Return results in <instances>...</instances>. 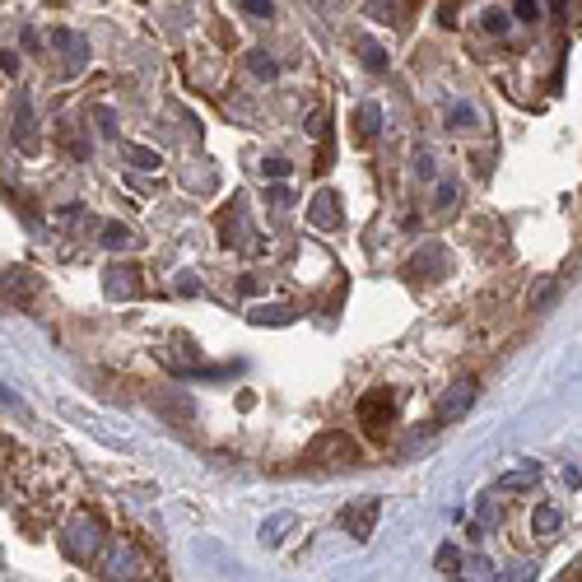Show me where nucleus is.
Instances as JSON below:
<instances>
[{
  "mask_svg": "<svg viewBox=\"0 0 582 582\" xmlns=\"http://www.w3.org/2000/svg\"><path fill=\"white\" fill-rule=\"evenodd\" d=\"M438 24H443V28L457 24V5H443V10H438Z\"/></svg>",
  "mask_w": 582,
  "mask_h": 582,
  "instance_id": "c85d7f7f",
  "label": "nucleus"
},
{
  "mask_svg": "<svg viewBox=\"0 0 582 582\" xmlns=\"http://www.w3.org/2000/svg\"><path fill=\"white\" fill-rule=\"evenodd\" d=\"M410 271L415 275H443L447 271V252L443 247H424V252H415V261H410Z\"/></svg>",
  "mask_w": 582,
  "mask_h": 582,
  "instance_id": "9d476101",
  "label": "nucleus"
},
{
  "mask_svg": "<svg viewBox=\"0 0 582 582\" xmlns=\"http://www.w3.org/2000/svg\"><path fill=\"white\" fill-rule=\"evenodd\" d=\"M485 28L494 33V38H503V33H508V14H503V10H489L485 14Z\"/></svg>",
  "mask_w": 582,
  "mask_h": 582,
  "instance_id": "b1692460",
  "label": "nucleus"
},
{
  "mask_svg": "<svg viewBox=\"0 0 582 582\" xmlns=\"http://www.w3.org/2000/svg\"><path fill=\"white\" fill-rule=\"evenodd\" d=\"M238 5H243L247 14H257V19H266V14H275V5H271V0H238Z\"/></svg>",
  "mask_w": 582,
  "mask_h": 582,
  "instance_id": "a878e982",
  "label": "nucleus"
},
{
  "mask_svg": "<svg viewBox=\"0 0 582 582\" xmlns=\"http://www.w3.org/2000/svg\"><path fill=\"white\" fill-rule=\"evenodd\" d=\"M359 52H364V66H373V70H387V52H382L378 42H359Z\"/></svg>",
  "mask_w": 582,
  "mask_h": 582,
  "instance_id": "aec40b11",
  "label": "nucleus"
},
{
  "mask_svg": "<svg viewBox=\"0 0 582 582\" xmlns=\"http://www.w3.org/2000/svg\"><path fill=\"white\" fill-rule=\"evenodd\" d=\"M475 122H480V117H475V108H466V103L447 112V126H452V131H475Z\"/></svg>",
  "mask_w": 582,
  "mask_h": 582,
  "instance_id": "f3484780",
  "label": "nucleus"
},
{
  "mask_svg": "<svg viewBox=\"0 0 582 582\" xmlns=\"http://www.w3.org/2000/svg\"><path fill=\"white\" fill-rule=\"evenodd\" d=\"M564 485H569V489L582 485V471H578V466H564Z\"/></svg>",
  "mask_w": 582,
  "mask_h": 582,
  "instance_id": "2f4dec72",
  "label": "nucleus"
},
{
  "mask_svg": "<svg viewBox=\"0 0 582 582\" xmlns=\"http://www.w3.org/2000/svg\"><path fill=\"white\" fill-rule=\"evenodd\" d=\"M289 522H294V517H271V522L261 527V541H266V545H280V531H285Z\"/></svg>",
  "mask_w": 582,
  "mask_h": 582,
  "instance_id": "412c9836",
  "label": "nucleus"
},
{
  "mask_svg": "<svg viewBox=\"0 0 582 582\" xmlns=\"http://www.w3.org/2000/svg\"><path fill=\"white\" fill-rule=\"evenodd\" d=\"M392 410H396V401L387 392H373V396L359 401V424H364V434L373 438V443L387 438V429H392Z\"/></svg>",
  "mask_w": 582,
  "mask_h": 582,
  "instance_id": "f257e3e1",
  "label": "nucleus"
},
{
  "mask_svg": "<svg viewBox=\"0 0 582 582\" xmlns=\"http://www.w3.org/2000/svg\"><path fill=\"white\" fill-rule=\"evenodd\" d=\"M0 66H5V75H14V70H19V56L5 52V56H0Z\"/></svg>",
  "mask_w": 582,
  "mask_h": 582,
  "instance_id": "473e14b6",
  "label": "nucleus"
},
{
  "mask_svg": "<svg viewBox=\"0 0 582 582\" xmlns=\"http://www.w3.org/2000/svg\"><path fill=\"white\" fill-rule=\"evenodd\" d=\"M108 578H136V555L131 550H117L108 564Z\"/></svg>",
  "mask_w": 582,
  "mask_h": 582,
  "instance_id": "2eb2a0df",
  "label": "nucleus"
},
{
  "mask_svg": "<svg viewBox=\"0 0 582 582\" xmlns=\"http://www.w3.org/2000/svg\"><path fill=\"white\" fill-rule=\"evenodd\" d=\"M471 578H489V564H485V559H471Z\"/></svg>",
  "mask_w": 582,
  "mask_h": 582,
  "instance_id": "72a5a7b5",
  "label": "nucleus"
},
{
  "mask_svg": "<svg viewBox=\"0 0 582 582\" xmlns=\"http://www.w3.org/2000/svg\"><path fill=\"white\" fill-rule=\"evenodd\" d=\"M475 382H457L452 392H443V401H438V410H434V420L438 424H452V420H461L466 410H471V401H475Z\"/></svg>",
  "mask_w": 582,
  "mask_h": 582,
  "instance_id": "39448f33",
  "label": "nucleus"
},
{
  "mask_svg": "<svg viewBox=\"0 0 582 582\" xmlns=\"http://www.w3.org/2000/svg\"><path fill=\"white\" fill-rule=\"evenodd\" d=\"M434 154H415V177H424V182H434Z\"/></svg>",
  "mask_w": 582,
  "mask_h": 582,
  "instance_id": "393cba45",
  "label": "nucleus"
},
{
  "mask_svg": "<svg viewBox=\"0 0 582 582\" xmlns=\"http://www.w3.org/2000/svg\"><path fill=\"white\" fill-rule=\"evenodd\" d=\"M252 322H257V326H280V322H294V312H289V308H257V312H252Z\"/></svg>",
  "mask_w": 582,
  "mask_h": 582,
  "instance_id": "a211bd4d",
  "label": "nucleus"
},
{
  "mask_svg": "<svg viewBox=\"0 0 582 582\" xmlns=\"http://www.w3.org/2000/svg\"><path fill=\"white\" fill-rule=\"evenodd\" d=\"M559 522H564V513H559L555 503H541V508L531 513V531H536V536H555Z\"/></svg>",
  "mask_w": 582,
  "mask_h": 582,
  "instance_id": "9b49d317",
  "label": "nucleus"
},
{
  "mask_svg": "<svg viewBox=\"0 0 582 582\" xmlns=\"http://www.w3.org/2000/svg\"><path fill=\"white\" fill-rule=\"evenodd\" d=\"M126 159L136 163V168H159V154L145 149V145H126Z\"/></svg>",
  "mask_w": 582,
  "mask_h": 582,
  "instance_id": "6ab92c4d",
  "label": "nucleus"
},
{
  "mask_svg": "<svg viewBox=\"0 0 582 582\" xmlns=\"http://www.w3.org/2000/svg\"><path fill=\"white\" fill-rule=\"evenodd\" d=\"M452 201H457V187H438V210H447Z\"/></svg>",
  "mask_w": 582,
  "mask_h": 582,
  "instance_id": "c756f323",
  "label": "nucleus"
},
{
  "mask_svg": "<svg viewBox=\"0 0 582 582\" xmlns=\"http://www.w3.org/2000/svg\"><path fill=\"white\" fill-rule=\"evenodd\" d=\"M261 173H266V177H289V163L285 159H266V163H261Z\"/></svg>",
  "mask_w": 582,
  "mask_h": 582,
  "instance_id": "cd10ccee",
  "label": "nucleus"
},
{
  "mask_svg": "<svg viewBox=\"0 0 582 582\" xmlns=\"http://www.w3.org/2000/svg\"><path fill=\"white\" fill-rule=\"evenodd\" d=\"M266 201L285 210V205H294V191H289V187H271V191H266Z\"/></svg>",
  "mask_w": 582,
  "mask_h": 582,
  "instance_id": "bb28decb",
  "label": "nucleus"
},
{
  "mask_svg": "<svg viewBox=\"0 0 582 582\" xmlns=\"http://www.w3.org/2000/svg\"><path fill=\"white\" fill-rule=\"evenodd\" d=\"M136 266H108V275H103V289H108V298H136L140 280H136Z\"/></svg>",
  "mask_w": 582,
  "mask_h": 582,
  "instance_id": "0eeeda50",
  "label": "nucleus"
},
{
  "mask_svg": "<svg viewBox=\"0 0 582 582\" xmlns=\"http://www.w3.org/2000/svg\"><path fill=\"white\" fill-rule=\"evenodd\" d=\"M410 10V0H368V14L373 19H387V24H401Z\"/></svg>",
  "mask_w": 582,
  "mask_h": 582,
  "instance_id": "f8f14e48",
  "label": "nucleus"
},
{
  "mask_svg": "<svg viewBox=\"0 0 582 582\" xmlns=\"http://www.w3.org/2000/svg\"><path fill=\"white\" fill-rule=\"evenodd\" d=\"M550 289H555V285H550V280H541V289H536V294H531V308H541L545 298H550Z\"/></svg>",
  "mask_w": 582,
  "mask_h": 582,
  "instance_id": "7c9ffc66",
  "label": "nucleus"
},
{
  "mask_svg": "<svg viewBox=\"0 0 582 582\" xmlns=\"http://www.w3.org/2000/svg\"><path fill=\"white\" fill-rule=\"evenodd\" d=\"M378 513H382V499H359L350 508H340V527L350 531L354 541H368L373 527H378Z\"/></svg>",
  "mask_w": 582,
  "mask_h": 582,
  "instance_id": "20e7f679",
  "label": "nucleus"
},
{
  "mask_svg": "<svg viewBox=\"0 0 582 582\" xmlns=\"http://www.w3.org/2000/svg\"><path fill=\"white\" fill-rule=\"evenodd\" d=\"M312 461L317 466H359V443L350 434H322L312 443Z\"/></svg>",
  "mask_w": 582,
  "mask_h": 582,
  "instance_id": "f03ea898",
  "label": "nucleus"
},
{
  "mask_svg": "<svg viewBox=\"0 0 582 582\" xmlns=\"http://www.w3.org/2000/svg\"><path fill=\"white\" fill-rule=\"evenodd\" d=\"M308 219L317 224V229H336L340 219H345V210H340V196H331V191L312 196V201H308Z\"/></svg>",
  "mask_w": 582,
  "mask_h": 582,
  "instance_id": "423d86ee",
  "label": "nucleus"
},
{
  "mask_svg": "<svg viewBox=\"0 0 582 582\" xmlns=\"http://www.w3.org/2000/svg\"><path fill=\"white\" fill-rule=\"evenodd\" d=\"M149 406L163 410L173 424H187L191 420V401H187V396H177V392H154V396H149Z\"/></svg>",
  "mask_w": 582,
  "mask_h": 582,
  "instance_id": "6e6552de",
  "label": "nucleus"
},
{
  "mask_svg": "<svg viewBox=\"0 0 582 582\" xmlns=\"http://www.w3.org/2000/svg\"><path fill=\"white\" fill-rule=\"evenodd\" d=\"M247 70H252L257 80H275V61L266 52H247Z\"/></svg>",
  "mask_w": 582,
  "mask_h": 582,
  "instance_id": "dca6fc26",
  "label": "nucleus"
},
{
  "mask_svg": "<svg viewBox=\"0 0 582 582\" xmlns=\"http://www.w3.org/2000/svg\"><path fill=\"white\" fill-rule=\"evenodd\" d=\"M98 545H103V531H98L94 517H80V522H70V527H66V555L75 559V564L94 559Z\"/></svg>",
  "mask_w": 582,
  "mask_h": 582,
  "instance_id": "7ed1b4c3",
  "label": "nucleus"
},
{
  "mask_svg": "<svg viewBox=\"0 0 582 582\" xmlns=\"http://www.w3.org/2000/svg\"><path fill=\"white\" fill-rule=\"evenodd\" d=\"M517 19H522V24H536V19H541V0H517Z\"/></svg>",
  "mask_w": 582,
  "mask_h": 582,
  "instance_id": "5701e85b",
  "label": "nucleus"
},
{
  "mask_svg": "<svg viewBox=\"0 0 582 582\" xmlns=\"http://www.w3.org/2000/svg\"><path fill=\"white\" fill-rule=\"evenodd\" d=\"M438 573H452V569H461V555H457V545H443V550H438Z\"/></svg>",
  "mask_w": 582,
  "mask_h": 582,
  "instance_id": "4be33fe9",
  "label": "nucleus"
},
{
  "mask_svg": "<svg viewBox=\"0 0 582 582\" xmlns=\"http://www.w3.org/2000/svg\"><path fill=\"white\" fill-rule=\"evenodd\" d=\"M354 122H359V131H364V136H378V131H382V108H378V103H364Z\"/></svg>",
  "mask_w": 582,
  "mask_h": 582,
  "instance_id": "4468645a",
  "label": "nucleus"
},
{
  "mask_svg": "<svg viewBox=\"0 0 582 582\" xmlns=\"http://www.w3.org/2000/svg\"><path fill=\"white\" fill-rule=\"evenodd\" d=\"M131 243H136V238H131L126 224H108V229H103V247H108V252H126Z\"/></svg>",
  "mask_w": 582,
  "mask_h": 582,
  "instance_id": "ddd939ff",
  "label": "nucleus"
},
{
  "mask_svg": "<svg viewBox=\"0 0 582 582\" xmlns=\"http://www.w3.org/2000/svg\"><path fill=\"white\" fill-rule=\"evenodd\" d=\"M536 480H541V466H536V461H527V466H517V471L499 475V480H494V489H499V494H508V489H531Z\"/></svg>",
  "mask_w": 582,
  "mask_h": 582,
  "instance_id": "1a4fd4ad",
  "label": "nucleus"
}]
</instances>
